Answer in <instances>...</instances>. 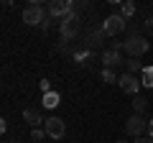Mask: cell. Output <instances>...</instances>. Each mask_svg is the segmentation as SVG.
<instances>
[{
  "label": "cell",
  "mask_w": 153,
  "mask_h": 143,
  "mask_svg": "<svg viewBox=\"0 0 153 143\" xmlns=\"http://www.w3.org/2000/svg\"><path fill=\"white\" fill-rule=\"evenodd\" d=\"M44 136H46L44 128H31V138H33V141H41Z\"/></svg>",
  "instance_id": "cell-19"
},
{
  "label": "cell",
  "mask_w": 153,
  "mask_h": 143,
  "mask_svg": "<svg viewBox=\"0 0 153 143\" xmlns=\"http://www.w3.org/2000/svg\"><path fill=\"white\" fill-rule=\"evenodd\" d=\"M117 143H128V141H117Z\"/></svg>",
  "instance_id": "cell-25"
},
{
  "label": "cell",
  "mask_w": 153,
  "mask_h": 143,
  "mask_svg": "<svg viewBox=\"0 0 153 143\" xmlns=\"http://www.w3.org/2000/svg\"><path fill=\"white\" fill-rule=\"evenodd\" d=\"M38 87H41V92H51V84H49V79H41V82H38Z\"/></svg>",
  "instance_id": "cell-20"
},
{
  "label": "cell",
  "mask_w": 153,
  "mask_h": 143,
  "mask_svg": "<svg viewBox=\"0 0 153 143\" xmlns=\"http://www.w3.org/2000/svg\"><path fill=\"white\" fill-rule=\"evenodd\" d=\"M100 77H102V82H105V84H115L117 79H120L117 74H115V69H102V74H100Z\"/></svg>",
  "instance_id": "cell-17"
},
{
  "label": "cell",
  "mask_w": 153,
  "mask_h": 143,
  "mask_svg": "<svg viewBox=\"0 0 153 143\" xmlns=\"http://www.w3.org/2000/svg\"><path fill=\"white\" fill-rule=\"evenodd\" d=\"M148 136L153 138V118H151V120H148Z\"/></svg>",
  "instance_id": "cell-24"
},
{
  "label": "cell",
  "mask_w": 153,
  "mask_h": 143,
  "mask_svg": "<svg viewBox=\"0 0 153 143\" xmlns=\"http://www.w3.org/2000/svg\"><path fill=\"white\" fill-rule=\"evenodd\" d=\"M133 143H153V138L151 136H140V138H135Z\"/></svg>",
  "instance_id": "cell-21"
},
{
  "label": "cell",
  "mask_w": 153,
  "mask_h": 143,
  "mask_svg": "<svg viewBox=\"0 0 153 143\" xmlns=\"http://www.w3.org/2000/svg\"><path fill=\"white\" fill-rule=\"evenodd\" d=\"M23 120H26L31 128H38V125H44V123H46V120H41L38 110H33V107H26V110H23Z\"/></svg>",
  "instance_id": "cell-11"
},
{
  "label": "cell",
  "mask_w": 153,
  "mask_h": 143,
  "mask_svg": "<svg viewBox=\"0 0 153 143\" xmlns=\"http://www.w3.org/2000/svg\"><path fill=\"white\" fill-rule=\"evenodd\" d=\"M148 97H143V95H135V97H133V112H135V115H143V112L148 110Z\"/></svg>",
  "instance_id": "cell-15"
},
{
  "label": "cell",
  "mask_w": 153,
  "mask_h": 143,
  "mask_svg": "<svg viewBox=\"0 0 153 143\" xmlns=\"http://www.w3.org/2000/svg\"><path fill=\"white\" fill-rule=\"evenodd\" d=\"M46 10H49V16L54 21H64L69 13H76V8H74L71 0H51L49 5H46Z\"/></svg>",
  "instance_id": "cell-4"
},
{
  "label": "cell",
  "mask_w": 153,
  "mask_h": 143,
  "mask_svg": "<svg viewBox=\"0 0 153 143\" xmlns=\"http://www.w3.org/2000/svg\"><path fill=\"white\" fill-rule=\"evenodd\" d=\"M117 13H120L125 21H130L133 16H135V3L133 0H125V3H117Z\"/></svg>",
  "instance_id": "cell-12"
},
{
  "label": "cell",
  "mask_w": 153,
  "mask_h": 143,
  "mask_svg": "<svg viewBox=\"0 0 153 143\" xmlns=\"http://www.w3.org/2000/svg\"><path fill=\"white\" fill-rule=\"evenodd\" d=\"M44 130H46V136H49V138L59 141V138H64V133H66V123L61 120V118L51 115V118H46V123H44Z\"/></svg>",
  "instance_id": "cell-7"
},
{
  "label": "cell",
  "mask_w": 153,
  "mask_h": 143,
  "mask_svg": "<svg viewBox=\"0 0 153 143\" xmlns=\"http://www.w3.org/2000/svg\"><path fill=\"white\" fill-rule=\"evenodd\" d=\"M92 59H94V51H92V49H79V51H74V61H76V64H82V66H87Z\"/></svg>",
  "instance_id": "cell-14"
},
{
  "label": "cell",
  "mask_w": 153,
  "mask_h": 143,
  "mask_svg": "<svg viewBox=\"0 0 153 143\" xmlns=\"http://www.w3.org/2000/svg\"><path fill=\"white\" fill-rule=\"evenodd\" d=\"M51 23H54V18L49 16V18H46V21H44V26H41V28H44V31H49V28H51Z\"/></svg>",
  "instance_id": "cell-23"
},
{
  "label": "cell",
  "mask_w": 153,
  "mask_h": 143,
  "mask_svg": "<svg viewBox=\"0 0 153 143\" xmlns=\"http://www.w3.org/2000/svg\"><path fill=\"white\" fill-rule=\"evenodd\" d=\"M76 33H79V13H69L64 21H59V36H61V44H66V41L76 39Z\"/></svg>",
  "instance_id": "cell-3"
},
{
  "label": "cell",
  "mask_w": 153,
  "mask_h": 143,
  "mask_svg": "<svg viewBox=\"0 0 153 143\" xmlns=\"http://www.w3.org/2000/svg\"><path fill=\"white\" fill-rule=\"evenodd\" d=\"M100 61L105 64V69H115V66L125 64V61H123V54H120L117 49H107V51H102V56H100Z\"/></svg>",
  "instance_id": "cell-9"
},
{
  "label": "cell",
  "mask_w": 153,
  "mask_h": 143,
  "mask_svg": "<svg viewBox=\"0 0 153 143\" xmlns=\"http://www.w3.org/2000/svg\"><path fill=\"white\" fill-rule=\"evenodd\" d=\"M140 82H143V87L153 89V66H143V72H140Z\"/></svg>",
  "instance_id": "cell-16"
},
{
  "label": "cell",
  "mask_w": 153,
  "mask_h": 143,
  "mask_svg": "<svg viewBox=\"0 0 153 143\" xmlns=\"http://www.w3.org/2000/svg\"><path fill=\"white\" fill-rule=\"evenodd\" d=\"M146 31H148V33H151V36H153V16L148 18V21H146Z\"/></svg>",
  "instance_id": "cell-22"
},
{
  "label": "cell",
  "mask_w": 153,
  "mask_h": 143,
  "mask_svg": "<svg viewBox=\"0 0 153 143\" xmlns=\"http://www.w3.org/2000/svg\"><path fill=\"white\" fill-rule=\"evenodd\" d=\"M148 49H151V44L146 41V36H138V33H130L125 39V46H123V51L130 59H140L143 54H148Z\"/></svg>",
  "instance_id": "cell-1"
},
{
  "label": "cell",
  "mask_w": 153,
  "mask_h": 143,
  "mask_svg": "<svg viewBox=\"0 0 153 143\" xmlns=\"http://www.w3.org/2000/svg\"><path fill=\"white\" fill-rule=\"evenodd\" d=\"M23 23H28V26H44V21L49 18V10H46L41 3H31V5L23 8Z\"/></svg>",
  "instance_id": "cell-2"
},
{
  "label": "cell",
  "mask_w": 153,
  "mask_h": 143,
  "mask_svg": "<svg viewBox=\"0 0 153 143\" xmlns=\"http://www.w3.org/2000/svg\"><path fill=\"white\" fill-rule=\"evenodd\" d=\"M107 39V33H105V28H94L92 33L87 36V49H97V46H102V41Z\"/></svg>",
  "instance_id": "cell-10"
},
{
  "label": "cell",
  "mask_w": 153,
  "mask_h": 143,
  "mask_svg": "<svg viewBox=\"0 0 153 143\" xmlns=\"http://www.w3.org/2000/svg\"><path fill=\"white\" fill-rule=\"evenodd\" d=\"M140 79H138V74H130V72H125V74H120V79H117V87L123 89V92H128V95H133L135 97L138 95V89H140Z\"/></svg>",
  "instance_id": "cell-8"
},
{
  "label": "cell",
  "mask_w": 153,
  "mask_h": 143,
  "mask_svg": "<svg viewBox=\"0 0 153 143\" xmlns=\"http://www.w3.org/2000/svg\"><path fill=\"white\" fill-rule=\"evenodd\" d=\"M125 133H128V136H133V138L146 136V133H148V120L143 115H135V112H133V115L125 120Z\"/></svg>",
  "instance_id": "cell-5"
},
{
  "label": "cell",
  "mask_w": 153,
  "mask_h": 143,
  "mask_svg": "<svg viewBox=\"0 0 153 143\" xmlns=\"http://www.w3.org/2000/svg\"><path fill=\"white\" fill-rule=\"evenodd\" d=\"M13 143H21V141H13Z\"/></svg>",
  "instance_id": "cell-26"
},
{
  "label": "cell",
  "mask_w": 153,
  "mask_h": 143,
  "mask_svg": "<svg viewBox=\"0 0 153 143\" xmlns=\"http://www.w3.org/2000/svg\"><path fill=\"white\" fill-rule=\"evenodd\" d=\"M125 66H128V72H130V74H138V72H143V66H140V61H138V59H128V61H125Z\"/></svg>",
  "instance_id": "cell-18"
},
{
  "label": "cell",
  "mask_w": 153,
  "mask_h": 143,
  "mask_svg": "<svg viewBox=\"0 0 153 143\" xmlns=\"http://www.w3.org/2000/svg\"><path fill=\"white\" fill-rule=\"evenodd\" d=\"M41 102H44V107H49V110H54V107H59L61 105V97H59V92H46L44 97H41Z\"/></svg>",
  "instance_id": "cell-13"
},
{
  "label": "cell",
  "mask_w": 153,
  "mask_h": 143,
  "mask_svg": "<svg viewBox=\"0 0 153 143\" xmlns=\"http://www.w3.org/2000/svg\"><path fill=\"white\" fill-rule=\"evenodd\" d=\"M102 28H105V33H107V36H117V33H123V31L128 28V21L120 16V13H112V16L105 18Z\"/></svg>",
  "instance_id": "cell-6"
}]
</instances>
